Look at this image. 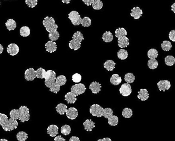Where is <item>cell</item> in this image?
<instances>
[{"label":"cell","instance_id":"1","mask_svg":"<svg viewBox=\"0 0 175 141\" xmlns=\"http://www.w3.org/2000/svg\"><path fill=\"white\" fill-rule=\"evenodd\" d=\"M10 115L13 120H19L22 122L28 121L30 117L29 110L26 106H20L18 109H12Z\"/></svg>","mask_w":175,"mask_h":141},{"label":"cell","instance_id":"2","mask_svg":"<svg viewBox=\"0 0 175 141\" xmlns=\"http://www.w3.org/2000/svg\"><path fill=\"white\" fill-rule=\"evenodd\" d=\"M84 36L81 32H77L72 36V39L69 42V47L74 51L80 49L82 42L84 40Z\"/></svg>","mask_w":175,"mask_h":141},{"label":"cell","instance_id":"3","mask_svg":"<svg viewBox=\"0 0 175 141\" xmlns=\"http://www.w3.org/2000/svg\"><path fill=\"white\" fill-rule=\"evenodd\" d=\"M44 26L48 33H52L56 31L58 29V25L55 23V20L53 17H46L43 21Z\"/></svg>","mask_w":175,"mask_h":141},{"label":"cell","instance_id":"4","mask_svg":"<svg viewBox=\"0 0 175 141\" xmlns=\"http://www.w3.org/2000/svg\"><path fill=\"white\" fill-rule=\"evenodd\" d=\"M56 74L54 70H48L45 75V85L47 88H50L56 80Z\"/></svg>","mask_w":175,"mask_h":141},{"label":"cell","instance_id":"5","mask_svg":"<svg viewBox=\"0 0 175 141\" xmlns=\"http://www.w3.org/2000/svg\"><path fill=\"white\" fill-rule=\"evenodd\" d=\"M68 18L70 19L71 22L74 25H79L82 22L81 15L78 12L76 11H72L68 14Z\"/></svg>","mask_w":175,"mask_h":141},{"label":"cell","instance_id":"6","mask_svg":"<svg viewBox=\"0 0 175 141\" xmlns=\"http://www.w3.org/2000/svg\"><path fill=\"white\" fill-rule=\"evenodd\" d=\"M104 109L102 106H101L99 104H94L90 106L89 111L93 116L100 118L103 116Z\"/></svg>","mask_w":175,"mask_h":141},{"label":"cell","instance_id":"7","mask_svg":"<svg viewBox=\"0 0 175 141\" xmlns=\"http://www.w3.org/2000/svg\"><path fill=\"white\" fill-rule=\"evenodd\" d=\"M86 87L85 85L83 83H78L72 86L71 88V92L73 93L77 96L83 94L86 91Z\"/></svg>","mask_w":175,"mask_h":141},{"label":"cell","instance_id":"8","mask_svg":"<svg viewBox=\"0 0 175 141\" xmlns=\"http://www.w3.org/2000/svg\"><path fill=\"white\" fill-rule=\"evenodd\" d=\"M18 121L15 120H13L12 118H10V119H8V121L6 125L3 128V129L5 131H11L16 129L18 127Z\"/></svg>","mask_w":175,"mask_h":141},{"label":"cell","instance_id":"9","mask_svg":"<svg viewBox=\"0 0 175 141\" xmlns=\"http://www.w3.org/2000/svg\"><path fill=\"white\" fill-rule=\"evenodd\" d=\"M119 93L123 97H128L132 93V87L129 83H124L119 88Z\"/></svg>","mask_w":175,"mask_h":141},{"label":"cell","instance_id":"10","mask_svg":"<svg viewBox=\"0 0 175 141\" xmlns=\"http://www.w3.org/2000/svg\"><path fill=\"white\" fill-rule=\"evenodd\" d=\"M36 77V70L33 68H29L25 71L24 78L27 81H33Z\"/></svg>","mask_w":175,"mask_h":141},{"label":"cell","instance_id":"11","mask_svg":"<svg viewBox=\"0 0 175 141\" xmlns=\"http://www.w3.org/2000/svg\"><path fill=\"white\" fill-rule=\"evenodd\" d=\"M19 51V47L14 43L9 44L7 48V52L11 56L17 55Z\"/></svg>","mask_w":175,"mask_h":141},{"label":"cell","instance_id":"12","mask_svg":"<svg viewBox=\"0 0 175 141\" xmlns=\"http://www.w3.org/2000/svg\"><path fill=\"white\" fill-rule=\"evenodd\" d=\"M157 85L160 91L165 92L166 90H169L171 87L170 82L168 80H160Z\"/></svg>","mask_w":175,"mask_h":141},{"label":"cell","instance_id":"13","mask_svg":"<svg viewBox=\"0 0 175 141\" xmlns=\"http://www.w3.org/2000/svg\"><path fill=\"white\" fill-rule=\"evenodd\" d=\"M67 117L70 120H74L78 116V110L75 108H70L67 109L66 113Z\"/></svg>","mask_w":175,"mask_h":141},{"label":"cell","instance_id":"14","mask_svg":"<svg viewBox=\"0 0 175 141\" xmlns=\"http://www.w3.org/2000/svg\"><path fill=\"white\" fill-rule=\"evenodd\" d=\"M57 44L56 42L50 40L48 41L45 44V49L46 51L50 53H52L56 51L57 50Z\"/></svg>","mask_w":175,"mask_h":141},{"label":"cell","instance_id":"15","mask_svg":"<svg viewBox=\"0 0 175 141\" xmlns=\"http://www.w3.org/2000/svg\"><path fill=\"white\" fill-rule=\"evenodd\" d=\"M143 14V11L139 7H133L131 10V16L134 18V19H139L142 17Z\"/></svg>","mask_w":175,"mask_h":141},{"label":"cell","instance_id":"16","mask_svg":"<svg viewBox=\"0 0 175 141\" xmlns=\"http://www.w3.org/2000/svg\"><path fill=\"white\" fill-rule=\"evenodd\" d=\"M47 132L50 136L56 137L58 134V127L55 125H51L47 127Z\"/></svg>","mask_w":175,"mask_h":141},{"label":"cell","instance_id":"17","mask_svg":"<svg viewBox=\"0 0 175 141\" xmlns=\"http://www.w3.org/2000/svg\"><path fill=\"white\" fill-rule=\"evenodd\" d=\"M101 85L98 82H93L89 85V89L93 94H98L101 90Z\"/></svg>","mask_w":175,"mask_h":141},{"label":"cell","instance_id":"18","mask_svg":"<svg viewBox=\"0 0 175 141\" xmlns=\"http://www.w3.org/2000/svg\"><path fill=\"white\" fill-rule=\"evenodd\" d=\"M138 98L142 101H145L149 98L148 90L146 89H141L138 92Z\"/></svg>","mask_w":175,"mask_h":141},{"label":"cell","instance_id":"19","mask_svg":"<svg viewBox=\"0 0 175 141\" xmlns=\"http://www.w3.org/2000/svg\"><path fill=\"white\" fill-rule=\"evenodd\" d=\"M118 46L119 47L123 49L127 47L129 45V41L126 36L118 38Z\"/></svg>","mask_w":175,"mask_h":141},{"label":"cell","instance_id":"20","mask_svg":"<svg viewBox=\"0 0 175 141\" xmlns=\"http://www.w3.org/2000/svg\"><path fill=\"white\" fill-rule=\"evenodd\" d=\"M65 100L66 101L67 103L74 104L77 101V95L71 92L67 93L65 95Z\"/></svg>","mask_w":175,"mask_h":141},{"label":"cell","instance_id":"21","mask_svg":"<svg viewBox=\"0 0 175 141\" xmlns=\"http://www.w3.org/2000/svg\"><path fill=\"white\" fill-rule=\"evenodd\" d=\"M84 129L86 131L90 132L95 127V123L91 120H86L83 123Z\"/></svg>","mask_w":175,"mask_h":141},{"label":"cell","instance_id":"22","mask_svg":"<svg viewBox=\"0 0 175 141\" xmlns=\"http://www.w3.org/2000/svg\"><path fill=\"white\" fill-rule=\"evenodd\" d=\"M110 81L112 85H118L122 82V78L118 74H114L110 78Z\"/></svg>","mask_w":175,"mask_h":141},{"label":"cell","instance_id":"23","mask_svg":"<svg viewBox=\"0 0 175 141\" xmlns=\"http://www.w3.org/2000/svg\"><path fill=\"white\" fill-rule=\"evenodd\" d=\"M6 27L9 31L13 30L17 27V23L14 19H9L6 22Z\"/></svg>","mask_w":175,"mask_h":141},{"label":"cell","instance_id":"24","mask_svg":"<svg viewBox=\"0 0 175 141\" xmlns=\"http://www.w3.org/2000/svg\"><path fill=\"white\" fill-rule=\"evenodd\" d=\"M115 66H116V63L113 60H107L104 63V67L108 71H112L114 70V68H115Z\"/></svg>","mask_w":175,"mask_h":141},{"label":"cell","instance_id":"25","mask_svg":"<svg viewBox=\"0 0 175 141\" xmlns=\"http://www.w3.org/2000/svg\"><path fill=\"white\" fill-rule=\"evenodd\" d=\"M102 39L105 42H111L114 39L113 34L111 32L109 31L105 32L102 37Z\"/></svg>","mask_w":175,"mask_h":141},{"label":"cell","instance_id":"26","mask_svg":"<svg viewBox=\"0 0 175 141\" xmlns=\"http://www.w3.org/2000/svg\"><path fill=\"white\" fill-rule=\"evenodd\" d=\"M67 108H68V107L66 105H65L64 104L60 103L58 104L57 105V106L56 107V110L57 111V113L61 115H63L66 113Z\"/></svg>","mask_w":175,"mask_h":141},{"label":"cell","instance_id":"27","mask_svg":"<svg viewBox=\"0 0 175 141\" xmlns=\"http://www.w3.org/2000/svg\"><path fill=\"white\" fill-rule=\"evenodd\" d=\"M20 35L23 37H27L30 34V29L28 27L24 26L19 30Z\"/></svg>","mask_w":175,"mask_h":141},{"label":"cell","instance_id":"28","mask_svg":"<svg viewBox=\"0 0 175 141\" xmlns=\"http://www.w3.org/2000/svg\"><path fill=\"white\" fill-rule=\"evenodd\" d=\"M127 35L126 30L123 28H118L115 31V36L117 38L125 37Z\"/></svg>","mask_w":175,"mask_h":141},{"label":"cell","instance_id":"29","mask_svg":"<svg viewBox=\"0 0 175 141\" xmlns=\"http://www.w3.org/2000/svg\"><path fill=\"white\" fill-rule=\"evenodd\" d=\"M128 53L127 51L125 49H121L117 52V57L120 60H124L128 57Z\"/></svg>","mask_w":175,"mask_h":141},{"label":"cell","instance_id":"30","mask_svg":"<svg viewBox=\"0 0 175 141\" xmlns=\"http://www.w3.org/2000/svg\"><path fill=\"white\" fill-rule=\"evenodd\" d=\"M147 55L150 59H156L158 57L159 54L157 50L155 49H151L148 51Z\"/></svg>","mask_w":175,"mask_h":141},{"label":"cell","instance_id":"31","mask_svg":"<svg viewBox=\"0 0 175 141\" xmlns=\"http://www.w3.org/2000/svg\"><path fill=\"white\" fill-rule=\"evenodd\" d=\"M55 82L57 83V85H58L60 86H63V85H66V77L63 75H59L56 77Z\"/></svg>","mask_w":175,"mask_h":141},{"label":"cell","instance_id":"32","mask_svg":"<svg viewBox=\"0 0 175 141\" xmlns=\"http://www.w3.org/2000/svg\"><path fill=\"white\" fill-rule=\"evenodd\" d=\"M28 138V134L24 131H20L17 134V139L18 141H26Z\"/></svg>","mask_w":175,"mask_h":141},{"label":"cell","instance_id":"33","mask_svg":"<svg viewBox=\"0 0 175 141\" xmlns=\"http://www.w3.org/2000/svg\"><path fill=\"white\" fill-rule=\"evenodd\" d=\"M162 49L165 51H169L172 49V44L170 42L165 40L162 42L161 45Z\"/></svg>","mask_w":175,"mask_h":141},{"label":"cell","instance_id":"34","mask_svg":"<svg viewBox=\"0 0 175 141\" xmlns=\"http://www.w3.org/2000/svg\"><path fill=\"white\" fill-rule=\"evenodd\" d=\"M8 121V116L4 114L0 113V126H2V128L6 125Z\"/></svg>","mask_w":175,"mask_h":141},{"label":"cell","instance_id":"35","mask_svg":"<svg viewBox=\"0 0 175 141\" xmlns=\"http://www.w3.org/2000/svg\"><path fill=\"white\" fill-rule=\"evenodd\" d=\"M165 63L167 66H173L175 63V58L173 56L168 55L165 58Z\"/></svg>","mask_w":175,"mask_h":141},{"label":"cell","instance_id":"36","mask_svg":"<svg viewBox=\"0 0 175 141\" xmlns=\"http://www.w3.org/2000/svg\"><path fill=\"white\" fill-rule=\"evenodd\" d=\"M158 65H159V63L156 59H150L148 61V66L150 69L152 70L156 69Z\"/></svg>","mask_w":175,"mask_h":141},{"label":"cell","instance_id":"37","mask_svg":"<svg viewBox=\"0 0 175 141\" xmlns=\"http://www.w3.org/2000/svg\"><path fill=\"white\" fill-rule=\"evenodd\" d=\"M108 123L111 126H116L118 125V118L116 115H112L108 118Z\"/></svg>","mask_w":175,"mask_h":141},{"label":"cell","instance_id":"38","mask_svg":"<svg viewBox=\"0 0 175 141\" xmlns=\"http://www.w3.org/2000/svg\"><path fill=\"white\" fill-rule=\"evenodd\" d=\"M135 80V75L132 73H127L124 75V80L127 83H132Z\"/></svg>","mask_w":175,"mask_h":141},{"label":"cell","instance_id":"39","mask_svg":"<svg viewBox=\"0 0 175 141\" xmlns=\"http://www.w3.org/2000/svg\"><path fill=\"white\" fill-rule=\"evenodd\" d=\"M46 70L45 69L40 67L36 70V77L39 79H44L46 73Z\"/></svg>","mask_w":175,"mask_h":141},{"label":"cell","instance_id":"40","mask_svg":"<svg viewBox=\"0 0 175 141\" xmlns=\"http://www.w3.org/2000/svg\"><path fill=\"white\" fill-rule=\"evenodd\" d=\"M92 7L94 10H101L103 7V3L101 0H94L92 4Z\"/></svg>","mask_w":175,"mask_h":141},{"label":"cell","instance_id":"41","mask_svg":"<svg viewBox=\"0 0 175 141\" xmlns=\"http://www.w3.org/2000/svg\"><path fill=\"white\" fill-rule=\"evenodd\" d=\"M61 132L62 134L65 136L70 135L71 132V128L70 126L68 125H65L61 128Z\"/></svg>","mask_w":175,"mask_h":141},{"label":"cell","instance_id":"42","mask_svg":"<svg viewBox=\"0 0 175 141\" xmlns=\"http://www.w3.org/2000/svg\"><path fill=\"white\" fill-rule=\"evenodd\" d=\"M133 115V111L131 109L126 108L122 111V116L124 118H131Z\"/></svg>","mask_w":175,"mask_h":141},{"label":"cell","instance_id":"43","mask_svg":"<svg viewBox=\"0 0 175 141\" xmlns=\"http://www.w3.org/2000/svg\"><path fill=\"white\" fill-rule=\"evenodd\" d=\"M113 113L114 111L111 109L107 108L104 109L103 116H104L105 118L108 119L109 118H111L113 115Z\"/></svg>","mask_w":175,"mask_h":141},{"label":"cell","instance_id":"44","mask_svg":"<svg viewBox=\"0 0 175 141\" xmlns=\"http://www.w3.org/2000/svg\"><path fill=\"white\" fill-rule=\"evenodd\" d=\"M91 20L90 18L88 17H84L82 19L81 25L83 27H89L91 25Z\"/></svg>","mask_w":175,"mask_h":141},{"label":"cell","instance_id":"45","mask_svg":"<svg viewBox=\"0 0 175 141\" xmlns=\"http://www.w3.org/2000/svg\"><path fill=\"white\" fill-rule=\"evenodd\" d=\"M48 38L50 40L55 42L60 38V34L57 30L52 33H50L48 34Z\"/></svg>","mask_w":175,"mask_h":141},{"label":"cell","instance_id":"46","mask_svg":"<svg viewBox=\"0 0 175 141\" xmlns=\"http://www.w3.org/2000/svg\"><path fill=\"white\" fill-rule=\"evenodd\" d=\"M60 88H61V86L57 85L56 82H55L50 88V91L53 93L57 94V93H58L60 92Z\"/></svg>","mask_w":175,"mask_h":141},{"label":"cell","instance_id":"47","mask_svg":"<svg viewBox=\"0 0 175 141\" xmlns=\"http://www.w3.org/2000/svg\"><path fill=\"white\" fill-rule=\"evenodd\" d=\"M25 4L29 8H34L38 5V0H25Z\"/></svg>","mask_w":175,"mask_h":141},{"label":"cell","instance_id":"48","mask_svg":"<svg viewBox=\"0 0 175 141\" xmlns=\"http://www.w3.org/2000/svg\"><path fill=\"white\" fill-rule=\"evenodd\" d=\"M72 81L74 83H79L81 80H82V75L79 74V73H74L73 75H72Z\"/></svg>","mask_w":175,"mask_h":141},{"label":"cell","instance_id":"49","mask_svg":"<svg viewBox=\"0 0 175 141\" xmlns=\"http://www.w3.org/2000/svg\"><path fill=\"white\" fill-rule=\"evenodd\" d=\"M169 37L171 41L175 42V30H171L169 34Z\"/></svg>","mask_w":175,"mask_h":141},{"label":"cell","instance_id":"50","mask_svg":"<svg viewBox=\"0 0 175 141\" xmlns=\"http://www.w3.org/2000/svg\"><path fill=\"white\" fill-rule=\"evenodd\" d=\"M82 1L84 3V4L88 6H91L94 1V0H82Z\"/></svg>","mask_w":175,"mask_h":141},{"label":"cell","instance_id":"51","mask_svg":"<svg viewBox=\"0 0 175 141\" xmlns=\"http://www.w3.org/2000/svg\"><path fill=\"white\" fill-rule=\"evenodd\" d=\"M53 141H66V140L61 136H57L55 138Z\"/></svg>","mask_w":175,"mask_h":141},{"label":"cell","instance_id":"52","mask_svg":"<svg viewBox=\"0 0 175 141\" xmlns=\"http://www.w3.org/2000/svg\"><path fill=\"white\" fill-rule=\"evenodd\" d=\"M70 141H80V139L78 137L72 136L70 138Z\"/></svg>","mask_w":175,"mask_h":141},{"label":"cell","instance_id":"53","mask_svg":"<svg viewBox=\"0 0 175 141\" xmlns=\"http://www.w3.org/2000/svg\"><path fill=\"white\" fill-rule=\"evenodd\" d=\"M98 141H112L110 138L108 137H106V138H102V139H99L98 140Z\"/></svg>","mask_w":175,"mask_h":141},{"label":"cell","instance_id":"54","mask_svg":"<svg viewBox=\"0 0 175 141\" xmlns=\"http://www.w3.org/2000/svg\"><path fill=\"white\" fill-rule=\"evenodd\" d=\"M71 0H61L62 2L66 4H69L71 2Z\"/></svg>","mask_w":175,"mask_h":141},{"label":"cell","instance_id":"55","mask_svg":"<svg viewBox=\"0 0 175 141\" xmlns=\"http://www.w3.org/2000/svg\"><path fill=\"white\" fill-rule=\"evenodd\" d=\"M171 10L174 12V13H175V2L171 6Z\"/></svg>","mask_w":175,"mask_h":141},{"label":"cell","instance_id":"56","mask_svg":"<svg viewBox=\"0 0 175 141\" xmlns=\"http://www.w3.org/2000/svg\"><path fill=\"white\" fill-rule=\"evenodd\" d=\"M4 50V47L1 44H0V54H1L3 52Z\"/></svg>","mask_w":175,"mask_h":141},{"label":"cell","instance_id":"57","mask_svg":"<svg viewBox=\"0 0 175 141\" xmlns=\"http://www.w3.org/2000/svg\"><path fill=\"white\" fill-rule=\"evenodd\" d=\"M0 141H8L7 140L5 139V138H2L0 140Z\"/></svg>","mask_w":175,"mask_h":141},{"label":"cell","instance_id":"58","mask_svg":"<svg viewBox=\"0 0 175 141\" xmlns=\"http://www.w3.org/2000/svg\"><path fill=\"white\" fill-rule=\"evenodd\" d=\"M0 5H1V2H0Z\"/></svg>","mask_w":175,"mask_h":141},{"label":"cell","instance_id":"59","mask_svg":"<svg viewBox=\"0 0 175 141\" xmlns=\"http://www.w3.org/2000/svg\"><path fill=\"white\" fill-rule=\"evenodd\" d=\"M5 1H7V0H5Z\"/></svg>","mask_w":175,"mask_h":141}]
</instances>
